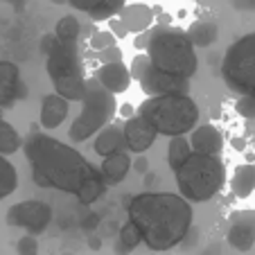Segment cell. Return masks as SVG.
I'll return each instance as SVG.
<instances>
[{
  "mask_svg": "<svg viewBox=\"0 0 255 255\" xmlns=\"http://www.w3.org/2000/svg\"><path fill=\"white\" fill-rule=\"evenodd\" d=\"M190 147L194 154H203V156H222L224 149V135L222 131L217 129L215 125H201L194 127L190 131Z\"/></svg>",
  "mask_w": 255,
  "mask_h": 255,
  "instance_id": "5bb4252c",
  "label": "cell"
},
{
  "mask_svg": "<svg viewBox=\"0 0 255 255\" xmlns=\"http://www.w3.org/2000/svg\"><path fill=\"white\" fill-rule=\"evenodd\" d=\"M138 82H140L142 93H147V97L149 95H165V93H190V79L176 77V75H169V72L158 70L156 66H151V61Z\"/></svg>",
  "mask_w": 255,
  "mask_h": 255,
  "instance_id": "30bf717a",
  "label": "cell"
},
{
  "mask_svg": "<svg viewBox=\"0 0 255 255\" xmlns=\"http://www.w3.org/2000/svg\"><path fill=\"white\" fill-rule=\"evenodd\" d=\"M68 111H70V102L66 97L57 95V93H50L41 100V113L39 120L43 129H57V127L63 125V120L68 118Z\"/></svg>",
  "mask_w": 255,
  "mask_h": 255,
  "instance_id": "e0dca14e",
  "label": "cell"
},
{
  "mask_svg": "<svg viewBox=\"0 0 255 255\" xmlns=\"http://www.w3.org/2000/svg\"><path fill=\"white\" fill-rule=\"evenodd\" d=\"M226 240L233 249L242 251V253L253 249L255 246V210H242L231 217V228H228Z\"/></svg>",
  "mask_w": 255,
  "mask_h": 255,
  "instance_id": "7c38bea8",
  "label": "cell"
},
{
  "mask_svg": "<svg viewBox=\"0 0 255 255\" xmlns=\"http://www.w3.org/2000/svg\"><path fill=\"white\" fill-rule=\"evenodd\" d=\"M188 39L192 41L194 48H210L219 36V25L210 18H199L185 29Z\"/></svg>",
  "mask_w": 255,
  "mask_h": 255,
  "instance_id": "ffe728a7",
  "label": "cell"
},
{
  "mask_svg": "<svg viewBox=\"0 0 255 255\" xmlns=\"http://www.w3.org/2000/svg\"><path fill=\"white\" fill-rule=\"evenodd\" d=\"M118 18L127 25L129 34H140V32H147V29L154 25L156 11L151 9L149 5H144V2H131V5L127 2L120 9Z\"/></svg>",
  "mask_w": 255,
  "mask_h": 255,
  "instance_id": "2e32d148",
  "label": "cell"
},
{
  "mask_svg": "<svg viewBox=\"0 0 255 255\" xmlns=\"http://www.w3.org/2000/svg\"><path fill=\"white\" fill-rule=\"evenodd\" d=\"M125 52H122L118 45H111V48H104L100 52H95V59H100L102 63H113V61H122Z\"/></svg>",
  "mask_w": 255,
  "mask_h": 255,
  "instance_id": "1f68e13d",
  "label": "cell"
},
{
  "mask_svg": "<svg viewBox=\"0 0 255 255\" xmlns=\"http://www.w3.org/2000/svg\"><path fill=\"white\" fill-rule=\"evenodd\" d=\"M16 251H18V255H39V242L34 235H25L18 240Z\"/></svg>",
  "mask_w": 255,
  "mask_h": 255,
  "instance_id": "4dcf8cb0",
  "label": "cell"
},
{
  "mask_svg": "<svg viewBox=\"0 0 255 255\" xmlns=\"http://www.w3.org/2000/svg\"><path fill=\"white\" fill-rule=\"evenodd\" d=\"M142 242V235H140V228L135 226L133 222H127L125 226L120 228V242H118V255L122 253H129V251H133L135 246Z\"/></svg>",
  "mask_w": 255,
  "mask_h": 255,
  "instance_id": "484cf974",
  "label": "cell"
},
{
  "mask_svg": "<svg viewBox=\"0 0 255 255\" xmlns=\"http://www.w3.org/2000/svg\"><path fill=\"white\" fill-rule=\"evenodd\" d=\"M25 97L27 86L20 77L18 66L11 61H0V106H9Z\"/></svg>",
  "mask_w": 255,
  "mask_h": 255,
  "instance_id": "4fadbf2b",
  "label": "cell"
},
{
  "mask_svg": "<svg viewBox=\"0 0 255 255\" xmlns=\"http://www.w3.org/2000/svg\"><path fill=\"white\" fill-rule=\"evenodd\" d=\"M158 135H188L199 122V106L188 93L149 95L135 109Z\"/></svg>",
  "mask_w": 255,
  "mask_h": 255,
  "instance_id": "3957f363",
  "label": "cell"
},
{
  "mask_svg": "<svg viewBox=\"0 0 255 255\" xmlns=\"http://www.w3.org/2000/svg\"><path fill=\"white\" fill-rule=\"evenodd\" d=\"M244 138H235V140H233V147H235V149H244Z\"/></svg>",
  "mask_w": 255,
  "mask_h": 255,
  "instance_id": "7bdbcfd3",
  "label": "cell"
},
{
  "mask_svg": "<svg viewBox=\"0 0 255 255\" xmlns=\"http://www.w3.org/2000/svg\"><path fill=\"white\" fill-rule=\"evenodd\" d=\"M88 246H91V249H95V251H100L102 249L100 237H88Z\"/></svg>",
  "mask_w": 255,
  "mask_h": 255,
  "instance_id": "b9f144b4",
  "label": "cell"
},
{
  "mask_svg": "<svg viewBox=\"0 0 255 255\" xmlns=\"http://www.w3.org/2000/svg\"><path fill=\"white\" fill-rule=\"evenodd\" d=\"M201 255H222V246H219V244H210Z\"/></svg>",
  "mask_w": 255,
  "mask_h": 255,
  "instance_id": "ab89813d",
  "label": "cell"
},
{
  "mask_svg": "<svg viewBox=\"0 0 255 255\" xmlns=\"http://www.w3.org/2000/svg\"><path fill=\"white\" fill-rule=\"evenodd\" d=\"M118 116V102L116 95L100 86L95 77L86 79V93L82 100V113L75 118V122L68 129L72 142H84L93 138L100 129L111 125L113 118Z\"/></svg>",
  "mask_w": 255,
  "mask_h": 255,
  "instance_id": "52a82bcc",
  "label": "cell"
},
{
  "mask_svg": "<svg viewBox=\"0 0 255 255\" xmlns=\"http://www.w3.org/2000/svg\"><path fill=\"white\" fill-rule=\"evenodd\" d=\"M127 5V0H104L100 7H95L93 11H88V16H91L93 23H97V20H109L113 18V16L120 14V9Z\"/></svg>",
  "mask_w": 255,
  "mask_h": 255,
  "instance_id": "4316f807",
  "label": "cell"
},
{
  "mask_svg": "<svg viewBox=\"0 0 255 255\" xmlns=\"http://www.w3.org/2000/svg\"><path fill=\"white\" fill-rule=\"evenodd\" d=\"M79 34H82V25L75 18V14L61 16L57 27H54V36L59 41H79Z\"/></svg>",
  "mask_w": 255,
  "mask_h": 255,
  "instance_id": "d4e9b609",
  "label": "cell"
},
{
  "mask_svg": "<svg viewBox=\"0 0 255 255\" xmlns=\"http://www.w3.org/2000/svg\"><path fill=\"white\" fill-rule=\"evenodd\" d=\"M178 194L188 201L206 203L226 185V165L222 156L190 154L181 167L174 169Z\"/></svg>",
  "mask_w": 255,
  "mask_h": 255,
  "instance_id": "5b68a950",
  "label": "cell"
},
{
  "mask_svg": "<svg viewBox=\"0 0 255 255\" xmlns=\"http://www.w3.org/2000/svg\"><path fill=\"white\" fill-rule=\"evenodd\" d=\"M129 172H131V156H129V151H116V154L104 156L102 167H100V174H102V178H104L106 185L122 183Z\"/></svg>",
  "mask_w": 255,
  "mask_h": 255,
  "instance_id": "ac0fdd59",
  "label": "cell"
},
{
  "mask_svg": "<svg viewBox=\"0 0 255 255\" xmlns=\"http://www.w3.org/2000/svg\"><path fill=\"white\" fill-rule=\"evenodd\" d=\"M52 43H54V34H45L43 41H41V50H43V54L52 48Z\"/></svg>",
  "mask_w": 255,
  "mask_h": 255,
  "instance_id": "74e56055",
  "label": "cell"
},
{
  "mask_svg": "<svg viewBox=\"0 0 255 255\" xmlns=\"http://www.w3.org/2000/svg\"><path fill=\"white\" fill-rule=\"evenodd\" d=\"M52 5H68V0H50Z\"/></svg>",
  "mask_w": 255,
  "mask_h": 255,
  "instance_id": "ee69618b",
  "label": "cell"
},
{
  "mask_svg": "<svg viewBox=\"0 0 255 255\" xmlns=\"http://www.w3.org/2000/svg\"><path fill=\"white\" fill-rule=\"evenodd\" d=\"M222 77L237 95H255V32L231 43L222 61Z\"/></svg>",
  "mask_w": 255,
  "mask_h": 255,
  "instance_id": "ba28073f",
  "label": "cell"
},
{
  "mask_svg": "<svg viewBox=\"0 0 255 255\" xmlns=\"http://www.w3.org/2000/svg\"><path fill=\"white\" fill-rule=\"evenodd\" d=\"M235 111L246 120H255V95H237Z\"/></svg>",
  "mask_w": 255,
  "mask_h": 255,
  "instance_id": "f1b7e54d",
  "label": "cell"
},
{
  "mask_svg": "<svg viewBox=\"0 0 255 255\" xmlns=\"http://www.w3.org/2000/svg\"><path fill=\"white\" fill-rule=\"evenodd\" d=\"M7 224L14 228H23L29 235H39L48 228L52 222V208L45 201L39 199H29V201H20L7 210Z\"/></svg>",
  "mask_w": 255,
  "mask_h": 255,
  "instance_id": "9c48e42d",
  "label": "cell"
},
{
  "mask_svg": "<svg viewBox=\"0 0 255 255\" xmlns=\"http://www.w3.org/2000/svg\"><path fill=\"white\" fill-rule=\"evenodd\" d=\"M95 154L97 156H109V154H116V151H127V142H125V133H122V127L118 125H106L104 129L97 131V138H95Z\"/></svg>",
  "mask_w": 255,
  "mask_h": 255,
  "instance_id": "d6986e66",
  "label": "cell"
},
{
  "mask_svg": "<svg viewBox=\"0 0 255 255\" xmlns=\"http://www.w3.org/2000/svg\"><path fill=\"white\" fill-rule=\"evenodd\" d=\"M192 154V147H190V140L185 135H172L169 138V147H167V165L172 167V172L176 167L188 160V156Z\"/></svg>",
  "mask_w": 255,
  "mask_h": 255,
  "instance_id": "7402d4cb",
  "label": "cell"
},
{
  "mask_svg": "<svg viewBox=\"0 0 255 255\" xmlns=\"http://www.w3.org/2000/svg\"><path fill=\"white\" fill-rule=\"evenodd\" d=\"M66 255H70V253H66Z\"/></svg>",
  "mask_w": 255,
  "mask_h": 255,
  "instance_id": "f6af8a7d",
  "label": "cell"
},
{
  "mask_svg": "<svg viewBox=\"0 0 255 255\" xmlns=\"http://www.w3.org/2000/svg\"><path fill=\"white\" fill-rule=\"evenodd\" d=\"M147 66H149V57H147V52H138L133 57V61H131V68H129L131 79H140V77H142V72L147 70Z\"/></svg>",
  "mask_w": 255,
  "mask_h": 255,
  "instance_id": "f546056e",
  "label": "cell"
},
{
  "mask_svg": "<svg viewBox=\"0 0 255 255\" xmlns=\"http://www.w3.org/2000/svg\"><path fill=\"white\" fill-rule=\"evenodd\" d=\"M104 0H68V5H72L77 11H84V14H88V11H93L95 7H100Z\"/></svg>",
  "mask_w": 255,
  "mask_h": 255,
  "instance_id": "836d02e7",
  "label": "cell"
},
{
  "mask_svg": "<svg viewBox=\"0 0 255 255\" xmlns=\"http://www.w3.org/2000/svg\"><path fill=\"white\" fill-rule=\"evenodd\" d=\"M16 188H18V172L7 156L0 154V201L14 194Z\"/></svg>",
  "mask_w": 255,
  "mask_h": 255,
  "instance_id": "603a6c76",
  "label": "cell"
},
{
  "mask_svg": "<svg viewBox=\"0 0 255 255\" xmlns=\"http://www.w3.org/2000/svg\"><path fill=\"white\" fill-rule=\"evenodd\" d=\"M122 133H125L127 151H131V154H144L147 149H151V144L158 138L154 127L144 120L142 116H138V113H133L131 118L125 120Z\"/></svg>",
  "mask_w": 255,
  "mask_h": 255,
  "instance_id": "8fae6325",
  "label": "cell"
},
{
  "mask_svg": "<svg viewBox=\"0 0 255 255\" xmlns=\"http://www.w3.org/2000/svg\"><path fill=\"white\" fill-rule=\"evenodd\" d=\"M131 169H135V172L144 174V172H147V169H149V160L144 158V156H140L138 160H131Z\"/></svg>",
  "mask_w": 255,
  "mask_h": 255,
  "instance_id": "8d00e7d4",
  "label": "cell"
},
{
  "mask_svg": "<svg viewBox=\"0 0 255 255\" xmlns=\"http://www.w3.org/2000/svg\"><path fill=\"white\" fill-rule=\"evenodd\" d=\"M116 36L111 34V29H100V32H95L91 36V50L93 52H100V50H104V48H111V45H116Z\"/></svg>",
  "mask_w": 255,
  "mask_h": 255,
  "instance_id": "83f0119b",
  "label": "cell"
},
{
  "mask_svg": "<svg viewBox=\"0 0 255 255\" xmlns=\"http://www.w3.org/2000/svg\"><path fill=\"white\" fill-rule=\"evenodd\" d=\"M118 113H120V116L127 120V118H131V116H133V113H135V109H133V106H131V104H125V106H120V111H118Z\"/></svg>",
  "mask_w": 255,
  "mask_h": 255,
  "instance_id": "f35d334b",
  "label": "cell"
},
{
  "mask_svg": "<svg viewBox=\"0 0 255 255\" xmlns=\"http://www.w3.org/2000/svg\"><path fill=\"white\" fill-rule=\"evenodd\" d=\"M2 2H7V5H9V7H14V9H23V7H25V2H27V0H2Z\"/></svg>",
  "mask_w": 255,
  "mask_h": 255,
  "instance_id": "60d3db41",
  "label": "cell"
},
{
  "mask_svg": "<svg viewBox=\"0 0 255 255\" xmlns=\"http://www.w3.org/2000/svg\"><path fill=\"white\" fill-rule=\"evenodd\" d=\"M23 151L32 165V181L39 188H54L75 194L79 203L91 206L104 194L106 183L102 174L75 147L32 131L23 140Z\"/></svg>",
  "mask_w": 255,
  "mask_h": 255,
  "instance_id": "6da1fadb",
  "label": "cell"
},
{
  "mask_svg": "<svg viewBox=\"0 0 255 255\" xmlns=\"http://www.w3.org/2000/svg\"><path fill=\"white\" fill-rule=\"evenodd\" d=\"M109 23V29H111V34L116 36V39H125V36H129V29H127V25L122 23L118 16H113V18L106 20Z\"/></svg>",
  "mask_w": 255,
  "mask_h": 255,
  "instance_id": "d6a6232c",
  "label": "cell"
},
{
  "mask_svg": "<svg viewBox=\"0 0 255 255\" xmlns=\"http://www.w3.org/2000/svg\"><path fill=\"white\" fill-rule=\"evenodd\" d=\"M129 219L140 228L151 251H169L188 237L192 228V206L174 192H142L127 201Z\"/></svg>",
  "mask_w": 255,
  "mask_h": 255,
  "instance_id": "7a4b0ae2",
  "label": "cell"
},
{
  "mask_svg": "<svg viewBox=\"0 0 255 255\" xmlns=\"http://www.w3.org/2000/svg\"><path fill=\"white\" fill-rule=\"evenodd\" d=\"M147 41H149V32H140V34H135L133 45L140 50V52H144V48H147Z\"/></svg>",
  "mask_w": 255,
  "mask_h": 255,
  "instance_id": "e575fe53",
  "label": "cell"
},
{
  "mask_svg": "<svg viewBox=\"0 0 255 255\" xmlns=\"http://www.w3.org/2000/svg\"><path fill=\"white\" fill-rule=\"evenodd\" d=\"M45 70L54 93L68 102H82L86 93L84 63L79 54V41H59L54 36L52 48L45 52Z\"/></svg>",
  "mask_w": 255,
  "mask_h": 255,
  "instance_id": "8992f818",
  "label": "cell"
},
{
  "mask_svg": "<svg viewBox=\"0 0 255 255\" xmlns=\"http://www.w3.org/2000/svg\"><path fill=\"white\" fill-rule=\"evenodd\" d=\"M95 79L100 82L102 88H106L109 93L118 95V93H125L131 86V75L129 68L122 61H113V63H102V68L95 72Z\"/></svg>",
  "mask_w": 255,
  "mask_h": 255,
  "instance_id": "9a60e30c",
  "label": "cell"
},
{
  "mask_svg": "<svg viewBox=\"0 0 255 255\" xmlns=\"http://www.w3.org/2000/svg\"><path fill=\"white\" fill-rule=\"evenodd\" d=\"M231 190L237 199H246L255 192V163H244L233 172Z\"/></svg>",
  "mask_w": 255,
  "mask_h": 255,
  "instance_id": "44dd1931",
  "label": "cell"
},
{
  "mask_svg": "<svg viewBox=\"0 0 255 255\" xmlns=\"http://www.w3.org/2000/svg\"><path fill=\"white\" fill-rule=\"evenodd\" d=\"M23 147V140H20L18 131L0 116V154L2 156H11Z\"/></svg>",
  "mask_w": 255,
  "mask_h": 255,
  "instance_id": "cb8c5ba5",
  "label": "cell"
},
{
  "mask_svg": "<svg viewBox=\"0 0 255 255\" xmlns=\"http://www.w3.org/2000/svg\"><path fill=\"white\" fill-rule=\"evenodd\" d=\"M233 7L242 11H255V0H233Z\"/></svg>",
  "mask_w": 255,
  "mask_h": 255,
  "instance_id": "d590c367",
  "label": "cell"
},
{
  "mask_svg": "<svg viewBox=\"0 0 255 255\" xmlns=\"http://www.w3.org/2000/svg\"><path fill=\"white\" fill-rule=\"evenodd\" d=\"M144 52L149 57L151 66H156L163 72H169V75H176V77L192 79V75L199 68L192 41L178 27L160 25V27L149 29V41H147Z\"/></svg>",
  "mask_w": 255,
  "mask_h": 255,
  "instance_id": "277c9868",
  "label": "cell"
}]
</instances>
